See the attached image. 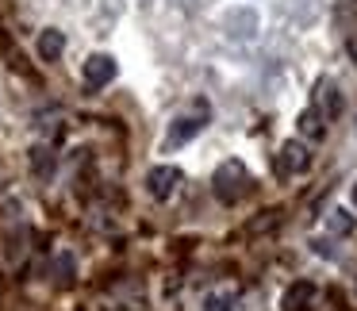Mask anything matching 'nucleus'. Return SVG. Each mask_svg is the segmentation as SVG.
<instances>
[{
	"label": "nucleus",
	"mask_w": 357,
	"mask_h": 311,
	"mask_svg": "<svg viewBox=\"0 0 357 311\" xmlns=\"http://www.w3.org/2000/svg\"><path fill=\"white\" fill-rule=\"evenodd\" d=\"M208 116H211L208 100H196V104H192V112H185V116L173 119V127H169V135H165L162 146H165V150H177V146H185V142H192L196 135H200L204 127H208Z\"/></svg>",
	"instance_id": "f257e3e1"
},
{
	"label": "nucleus",
	"mask_w": 357,
	"mask_h": 311,
	"mask_svg": "<svg viewBox=\"0 0 357 311\" xmlns=\"http://www.w3.org/2000/svg\"><path fill=\"white\" fill-rule=\"evenodd\" d=\"M246 185H250V173H246V165L234 162V158L219 165L215 177H211V188H215L219 204H238L242 192H246Z\"/></svg>",
	"instance_id": "f03ea898"
},
{
	"label": "nucleus",
	"mask_w": 357,
	"mask_h": 311,
	"mask_svg": "<svg viewBox=\"0 0 357 311\" xmlns=\"http://www.w3.org/2000/svg\"><path fill=\"white\" fill-rule=\"evenodd\" d=\"M181 181H185V173H181L177 165H154V169L146 173V192L154 196V200H169L181 188Z\"/></svg>",
	"instance_id": "7ed1b4c3"
},
{
	"label": "nucleus",
	"mask_w": 357,
	"mask_h": 311,
	"mask_svg": "<svg viewBox=\"0 0 357 311\" xmlns=\"http://www.w3.org/2000/svg\"><path fill=\"white\" fill-rule=\"evenodd\" d=\"M81 73H85V85L89 89H100V85H112V81H116L119 66H116V58H112V54H89L85 66H81Z\"/></svg>",
	"instance_id": "20e7f679"
},
{
	"label": "nucleus",
	"mask_w": 357,
	"mask_h": 311,
	"mask_svg": "<svg viewBox=\"0 0 357 311\" xmlns=\"http://www.w3.org/2000/svg\"><path fill=\"white\" fill-rule=\"evenodd\" d=\"M342 108H346V100H342L338 85H334V81H319V85H315V112H319V116H323V119H338Z\"/></svg>",
	"instance_id": "39448f33"
},
{
	"label": "nucleus",
	"mask_w": 357,
	"mask_h": 311,
	"mask_svg": "<svg viewBox=\"0 0 357 311\" xmlns=\"http://www.w3.org/2000/svg\"><path fill=\"white\" fill-rule=\"evenodd\" d=\"M280 169L284 173H307L311 169V150L303 146V142L288 139L284 146H280Z\"/></svg>",
	"instance_id": "423d86ee"
},
{
	"label": "nucleus",
	"mask_w": 357,
	"mask_h": 311,
	"mask_svg": "<svg viewBox=\"0 0 357 311\" xmlns=\"http://www.w3.org/2000/svg\"><path fill=\"white\" fill-rule=\"evenodd\" d=\"M311 300H315V285H311V280H296V285L284 292L280 308L284 311H311Z\"/></svg>",
	"instance_id": "0eeeda50"
},
{
	"label": "nucleus",
	"mask_w": 357,
	"mask_h": 311,
	"mask_svg": "<svg viewBox=\"0 0 357 311\" xmlns=\"http://www.w3.org/2000/svg\"><path fill=\"white\" fill-rule=\"evenodd\" d=\"M62 54H66V35L58 31V27L39 31V58H43V62H58Z\"/></svg>",
	"instance_id": "6e6552de"
},
{
	"label": "nucleus",
	"mask_w": 357,
	"mask_h": 311,
	"mask_svg": "<svg viewBox=\"0 0 357 311\" xmlns=\"http://www.w3.org/2000/svg\"><path fill=\"white\" fill-rule=\"evenodd\" d=\"M296 131L303 135V139H311V142H319L326 135V119L319 116L315 108H303L300 112V119H296Z\"/></svg>",
	"instance_id": "1a4fd4ad"
},
{
	"label": "nucleus",
	"mask_w": 357,
	"mask_h": 311,
	"mask_svg": "<svg viewBox=\"0 0 357 311\" xmlns=\"http://www.w3.org/2000/svg\"><path fill=\"white\" fill-rule=\"evenodd\" d=\"M326 231L331 234H354L357 231V215H349L346 208H334L331 215H326Z\"/></svg>",
	"instance_id": "9d476101"
},
{
	"label": "nucleus",
	"mask_w": 357,
	"mask_h": 311,
	"mask_svg": "<svg viewBox=\"0 0 357 311\" xmlns=\"http://www.w3.org/2000/svg\"><path fill=\"white\" fill-rule=\"evenodd\" d=\"M31 169L47 181L50 173H54V150H50V146H35L31 150Z\"/></svg>",
	"instance_id": "9b49d317"
},
{
	"label": "nucleus",
	"mask_w": 357,
	"mask_h": 311,
	"mask_svg": "<svg viewBox=\"0 0 357 311\" xmlns=\"http://www.w3.org/2000/svg\"><path fill=\"white\" fill-rule=\"evenodd\" d=\"M204 311H234V303H231V296H227V292H215V296L204 300Z\"/></svg>",
	"instance_id": "f8f14e48"
},
{
	"label": "nucleus",
	"mask_w": 357,
	"mask_h": 311,
	"mask_svg": "<svg viewBox=\"0 0 357 311\" xmlns=\"http://www.w3.org/2000/svg\"><path fill=\"white\" fill-rule=\"evenodd\" d=\"M349 16H357V0H338V4H334V20L346 24Z\"/></svg>",
	"instance_id": "ddd939ff"
},
{
	"label": "nucleus",
	"mask_w": 357,
	"mask_h": 311,
	"mask_svg": "<svg viewBox=\"0 0 357 311\" xmlns=\"http://www.w3.org/2000/svg\"><path fill=\"white\" fill-rule=\"evenodd\" d=\"M58 273H62V277H58V280H62V285H70V280H73V257H58Z\"/></svg>",
	"instance_id": "4468645a"
},
{
	"label": "nucleus",
	"mask_w": 357,
	"mask_h": 311,
	"mask_svg": "<svg viewBox=\"0 0 357 311\" xmlns=\"http://www.w3.org/2000/svg\"><path fill=\"white\" fill-rule=\"evenodd\" d=\"M311 250H315L319 257H334V254H338V250H334L326 238H311Z\"/></svg>",
	"instance_id": "2eb2a0df"
},
{
	"label": "nucleus",
	"mask_w": 357,
	"mask_h": 311,
	"mask_svg": "<svg viewBox=\"0 0 357 311\" xmlns=\"http://www.w3.org/2000/svg\"><path fill=\"white\" fill-rule=\"evenodd\" d=\"M346 50H349V58H354V66H357V27L349 31V39H346Z\"/></svg>",
	"instance_id": "dca6fc26"
},
{
	"label": "nucleus",
	"mask_w": 357,
	"mask_h": 311,
	"mask_svg": "<svg viewBox=\"0 0 357 311\" xmlns=\"http://www.w3.org/2000/svg\"><path fill=\"white\" fill-rule=\"evenodd\" d=\"M349 200H354V208H357V185H354V188H349Z\"/></svg>",
	"instance_id": "f3484780"
}]
</instances>
